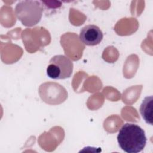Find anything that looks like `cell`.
Returning <instances> with one entry per match:
<instances>
[{
  "instance_id": "1",
  "label": "cell",
  "mask_w": 153,
  "mask_h": 153,
  "mask_svg": "<svg viewBox=\"0 0 153 153\" xmlns=\"http://www.w3.org/2000/svg\"><path fill=\"white\" fill-rule=\"evenodd\" d=\"M145 131L137 124L126 123L120 128L117 141L120 148L127 153L142 151L146 143Z\"/></svg>"
},
{
  "instance_id": "2",
  "label": "cell",
  "mask_w": 153,
  "mask_h": 153,
  "mask_svg": "<svg viewBox=\"0 0 153 153\" xmlns=\"http://www.w3.org/2000/svg\"><path fill=\"white\" fill-rule=\"evenodd\" d=\"M14 11L16 17L23 26L32 27L40 22L43 7L40 1H22L17 4Z\"/></svg>"
},
{
  "instance_id": "3",
  "label": "cell",
  "mask_w": 153,
  "mask_h": 153,
  "mask_svg": "<svg viewBox=\"0 0 153 153\" xmlns=\"http://www.w3.org/2000/svg\"><path fill=\"white\" fill-rule=\"evenodd\" d=\"M73 71L72 62L65 55L54 56L49 61L47 75L53 79H64L69 78Z\"/></svg>"
},
{
  "instance_id": "4",
  "label": "cell",
  "mask_w": 153,
  "mask_h": 153,
  "mask_svg": "<svg viewBox=\"0 0 153 153\" xmlns=\"http://www.w3.org/2000/svg\"><path fill=\"white\" fill-rule=\"evenodd\" d=\"M39 92L42 100L50 105L63 102L68 95L65 88L55 82H45L41 84Z\"/></svg>"
},
{
  "instance_id": "5",
  "label": "cell",
  "mask_w": 153,
  "mask_h": 153,
  "mask_svg": "<svg viewBox=\"0 0 153 153\" xmlns=\"http://www.w3.org/2000/svg\"><path fill=\"white\" fill-rule=\"evenodd\" d=\"M103 34L100 29L95 25H88L83 27L79 33V39L86 45L94 46L102 41Z\"/></svg>"
},
{
  "instance_id": "6",
  "label": "cell",
  "mask_w": 153,
  "mask_h": 153,
  "mask_svg": "<svg viewBox=\"0 0 153 153\" xmlns=\"http://www.w3.org/2000/svg\"><path fill=\"white\" fill-rule=\"evenodd\" d=\"M152 96H146L140 106V113L146 123L152 125Z\"/></svg>"
}]
</instances>
